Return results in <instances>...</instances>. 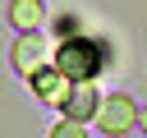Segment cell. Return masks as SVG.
<instances>
[{
  "label": "cell",
  "instance_id": "obj_1",
  "mask_svg": "<svg viewBox=\"0 0 147 138\" xmlns=\"http://www.w3.org/2000/svg\"><path fill=\"white\" fill-rule=\"evenodd\" d=\"M51 64H55L69 83H92V78H101L106 64H110V41L74 32V37H64V41H55Z\"/></svg>",
  "mask_w": 147,
  "mask_h": 138
},
{
  "label": "cell",
  "instance_id": "obj_2",
  "mask_svg": "<svg viewBox=\"0 0 147 138\" xmlns=\"http://www.w3.org/2000/svg\"><path fill=\"white\" fill-rule=\"evenodd\" d=\"M92 120L101 124V133H106V138H124L129 129H138V106H133V97L115 92V97L96 101V115H92Z\"/></svg>",
  "mask_w": 147,
  "mask_h": 138
},
{
  "label": "cell",
  "instance_id": "obj_3",
  "mask_svg": "<svg viewBox=\"0 0 147 138\" xmlns=\"http://www.w3.org/2000/svg\"><path fill=\"white\" fill-rule=\"evenodd\" d=\"M51 64V41L41 37V32H18V41H14V69L23 74V78H32L37 69H46Z\"/></svg>",
  "mask_w": 147,
  "mask_h": 138
},
{
  "label": "cell",
  "instance_id": "obj_4",
  "mask_svg": "<svg viewBox=\"0 0 147 138\" xmlns=\"http://www.w3.org/2000/svg\"><path fill=\"white\" fill-rule=\"evenodd\" d=\"M28 87L37 92V101H46V106H60V101L69 97V87H74V83H69V78H64L55 64H46V69H37V74L28 78Z\"/></svg>",
  "mask_w": 147,
  "mask_h": 138
},
{
  "label": "cell",
  "instance_id": "obj_5",
  "mask_svg": "<svg viewBox=\"0 0 147 138\" xmlns=\"http://www.w3.org/2000/svg\"><path fill=\"white\" fill-rule=\"evenodd\" d=\"M96 101H101V97H96L92 83H74L69 97L60 101V110H64V120H74V124H87V120L96 115Z\"/></svg>",
  "mask_w": 147,
  "mask_h": 138
},
{
  "label": "cell",
  "instance_id": "obj_6",
  "mask_svg": "<svg viewBox=\"0 0 147 138\" xmlns=\"http://www.w3.org/2000/svg\"><path fill=\"white\" fill-rule=\"evenodd\" d=\"M9 23L18 32H41L46 23V0H9Z\"/></svg>",
  "mask_w": 147,
  "mask_h": 138
},
{
  "label": "cell",
  "instance_id": "obj_7",
  "mask_svg": "<svg viewBox=\"0 0 147 138\" xmlns=\"http://www.w3.org/2000/svg\"><path fill=\"white\" fill-rule=\"evenodd\" d=\"M51 138H87V129H83V124H74V120H60V124L51 129Z\"/></svg>",
  "mask_w": 147,
  "mask_h": 138
},
{
  "label": "cell",
  "instance_id": "obj_8",
  "mask_svg": "<svg viewBox=\"0 0 147 138\" xmlns=\"http://www.w3.org/2000/svg\"><path fill=\"white\" fill-rule=\"evenodd\" d=\"M55 32H60V41L74 37V32H78V14H60V18H55Z\"/></svg>",
  "mask_w": 147,
  "mask_h": 138
},
{
  "label": "cell",
  "instance_id": "obj_9",
  "mask_svg": "<svg viewBox=\"0 0 147 138\" xmlns=\"http://www.w3.org/2000/svg\"><path fill=\"white\" fill-rule=\"evenodd\" d=\"M138 129H142V133H147V110H138Z\"/></svg>",
  "mask_w": 147,
  "mask_h": 138
}]
</instances>
